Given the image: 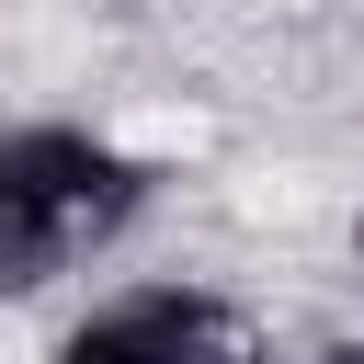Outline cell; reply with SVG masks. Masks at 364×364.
I'll return each instance as SVG.
<instances>
[{
	"label": "cell",
	"mask_w": 364,
	"mask_h": 364,
	"mask_svg": "<svg viewBox=\"0 0 364 364\" xmlns=\"http://www.w3.org/2000/svg\"><path fill=\"white\" fill-rule=\"evenodd\" d=\"M136 205H148V171L125 136H80V125L0 136V296L57 284L91 250H114Z\"/></svg>",
	"instance_id": "cell-1"
},
{
	"label": "cell",
	"mask_w": 364,
	"mask_h": 364,
	"mask_svg": "<svg viewBox=\"0 0 364 364\" xmlns=\"http://www.w3.org/2000/svg\"><path fill=\"white\" fill-rule=\"evenodd\" d=\"M57 364H273V341L228 307V296H182V284H136L114 307H91L68 330Z\"/></svg>",
	"instance_id": "cell-2"
},
{
	"label": "cell",
	"mask_w": 364,
	"mask_h": 364,
	"mask_svg": "<svg viewBox=\"0 0 364 364\" xmlns=\"http://www.w3.org/2000/svg\"><path fill=\"white\" fill-rule=\"evenodd\" d=\"M318 364H364V341H330V353H318Z\"/></svg>",
	"instance_id": "cell-3"
}]
</instances>
